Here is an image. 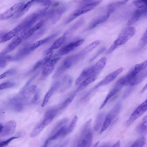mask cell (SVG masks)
Here are the masks:
<instances>
[{
	"label": "cell",
	"mask_w": 147,
	"mask_h": 147,
	"mask_svg": "<svg viewBox=\"0 0 147 147\" xmlns=\"http://www.w3.org/2000/svg\"><path fill=\"white\" fill-rule=\"evenodd\" d=\"M102 1L101 0L83 1L69 15L65 22L67 24L78 16L93 9Z\"/></svg>",
	"instance_id": "1"
},
{
	"label": "cell",
	"mask_w": 147,
	"mask_h": 147,
	"mask_svg": "<svg viewBox=\"0 0 147 147\" xmlns=\"http://www.w3.org/2000/svg\"><path fill=\"white\" fill-rule=\"evenodd\" d=\"M135 31V28L133 26H129L123 29L108 50L107 53H111L119 47L125 44L134 35Z\"/></svg>",
	"instance_id": "2"
},
{
	"label": "cell",
	"mask_w": 147,
	"mask_h": 147,
	"mask_svg": "<svg viewBox=\"0 0 147 147\" xmlns=\"http://www.w3.org/2000/svg\"><path fill=\"white\" fill-rule=\"evenodd\" d=\"M91 119L84 125L78 142L76 147H90L92 142L93 134L91 129Z\"/></svg>",
	"instance_id": "3"
},
{
	"label": "cell",
	"mask_w": 147,
	"mask_h": 147,
	"mask_svg": "<svg viewBox=\"0 0 147 147\" xmlns=\"http://www.w3.org/2000/svg\"><path fill=\"white\" fill-rule=\"evenodd\" d=\"M79 61V58L76 54L66 57L54 74L53 78H57Z\"/></svg>",
	"instance_id": "4"
},
{
	"label": "cell",
	"mask_w": 147,
	"mask_h": 147,
	"mask_svg": "<svg viewBox=\"0 0 147 147\" xmlns=\"http://www.w3.org/2000/svg\"><path fill=\"white\" fill-rule=\"evenodd\" d=\"M147 111V99L140 105L134 111L127 120L126 125L130 126Z\"/></svg>",
	"instance_id": "5"
},
{
	"label": "cell",
	"mask_w": 147,
	"mask_h": 147,
	"mask_svg": "<svg viewBox=\"0 0 147 147\" xmlns=\"http://www.w3.org/2000/svg\"><path fill=\"white\" fill-rule=\"evenodd\" d=\"M27 31L25 30L20 32L8 44L1 53L0 54L6 55L14 50L24 40Z\"/></svg>",
	"instance_id": "6"
},
{
	"label": "cell",
	"mask_w": 147,
	"mask_h": 147,
	"mask_svg": "<svg viewBox=\"0 0 147 147\" xmlns=\"http://www.w3.org/2000/svg\"><path fill=\"white\" fill-rule=\"evenodd\" d=\"M65 82V79L64 77L61 80L55 82L51 86L45 94L41 104L42 107H44L48 103L49 100L54 92L61 86H63Z\"/></svg>",
	"instance_id": "7"
},
{
	"label": "cell",
	"mask_w": 147,
	"mask_h": 147,
	"mask_svg": "<svg viewBox=\"0 0 147 147\" xmlns=\"http://www.w3.org/2000/svg\"><path fill=\"white\" fill-rule=\"evenodd\" d=\"M84 40V39H81L73 41L67 44L60 49L56 56H61L67 54L81 45Z\"/></svg>",
	"instance_id": "8"
},
{
	"label": "cell",
	"mask_w": 147,
	"mask_h": 147,
	"mask_svg": "<svg viewBox=\"0 0 147 147\" xmlns=\"http://www.w3.org/2000/svg\"><path fill=\"white\" fill-rule=\"evenodd\" d=\"M25 3V2H22L13 5L6 11L0 14V20H5L15 15Z\"/></svg>",
	"instance_id": "9"
},
{
	"label": "cell",
	"mask_w": 147,
	"mask_h": 147,
	"mask_svg": "<svg viewBox=\"0 0 147 147\" xmlns=\"http://www.w3.org/2000/svg\"><path fill=\"white\" fill-rule=\"evenodd\" d=\"M119 114L118 111L115 109L113 108L111 110L105 118L100 131V134L103 132L109 127Z\"/></svg>",
	"instance_id": "10"
},
{
	"label": "cell",
	"mask_w": 147,
	"mask_h": 147,
	"mask_svg": "<svg viewBox=\"0 0 147 147\" xmlns=\"http://www.w3.org/2000/svg\"><path fill=\"white\" fill-rule=\"evenodd\" d=\"M123 70V68L121 67L112 72L107 75L102 80L99 82L93 88L96 89L99 87L106 85L113 80Z\"/></svg>",
	"instance_id": "11"
},
{
	"label": "cell",
	"mask_w": 147,
	"mask_h": 147,
	"mask_svg": "<svg viewBox=\"0 0 147 147\" xmlns=\"http://www.w3.org/2000/svg\"><path fill=\"white\" fill-rule=\"evenodd\" d=\"M16 124V122L12 120L8 121L3 125L2 129L0 130L1 137H7L12 134L15 130Z\"/></svg>",
	"instance_id": "12"
},
{
	"label": "cell",
	"mask_w": 147,
	"mask_h": 147,
	"mask_svg": "<svg viewBox=\"0 0 147 147\" xmlns=\"http://www.w3.org/2000/svg\"><path fill=\"white\" fill-rule=\"evenodd\" d=\"M97 74L93 65L90 67L85 69L76 79L75 84L77 86L78 85L88 78L94 76H96Z\"/></svg>",
	"instance_id": "13"
},
{
	"label": "cell",
	"mask_w": 147,
	"mask_h": 147,
	"mask_svg": "<svg viewBox=\"0 0 147 147\" xmlns=\"http://www.w3.org/2000/svg\"><path fill=\"white\" fill-rule=\"evenodd\" d=\"M61 58V57H57L51 59L45 64L43 66L42 71V76L43 77L47 76L52 72L55 65Z\"/></svg>",
	"instance_id": "14"
},
{
	"label": "cell",
	"mask_w": 147,
	"mask_h": 147,
	"mask_svg": "<svg viewBox=\"0 0 147 147\" xmlns=\"http://www.w3.org/2000/svg\"><path fill=\"white\" fill-rule=\"evenodd\" d=\"M123 87V86L118 81H117L113 88L110 91L107 95L105 99L100 107L99 109H102L111 98L115 97V96H116L117 94L121 90Z\"/></svg>",
	"instance_id": "15"
},
{
	"label": "cell",
	"mask_w": 147,
	"mask_h": 147,
	"mask_svg": "<svg viewBox=\"0 0 147 147\" xmlns=\"http://www.w3.org/2000/svg\"><path fill=\"white\" fill-rule=\"evenodd\" d=\"M147 14V6L138 8L128 20L127 25L130 26L136 23L140 18Z\"/></svg>",
	"instance_id": "16"
},
{
	"label": "cell",
	"mask_w": 147,
	"mask_h": 147,
	"mask_svg": "<svg viewBox=\"0 0 147 147\" xmlns=\"http://www.w3.org/2000/svg\"><path fill=\"white\" fill-rule=\"evenodd\" d=\"M110 14L107 12L104 14L96 17L91 21L88 27V29H92L98 25L104 22L109 18Z\"/></svg>",
	"instance_id": "17"
},
{
	"label": "cell",
	"mask_w": 147,
	"mask_h": 147,
	"mask_svg": "<svg viewBox=\"0 0 147 147\" xmlns=\"http://www.w3.org/2000/svg\"><path fill=\"white\" fill-rule=\"evenodd\" d=\"M23 101L17 96L10 100L9 103V105L13 110L16 111L20 112L24 109Z\"/></svg>",
	"instance_id": "18"
},
{
	"label": "cell",
	"mask_w": 147,
	"mask_h": 147,
	"mask_svg": "<svg viewBox=\"0 0 147 147\" xmlns=\"http://www.w3.org/2000/svg\"><path fill=\"white\" fill-rule=\"evenodd\" d=\"M58 34L55 33L51 34L43 39L38 40L29 45V48L32 52L45 44L55 38Z\"/></svg>",
	"instance_id": "19"
},
{
	"label": "cell",
	"mask_w": 147,
	"mask_h": 147,
	"mask_svg": "<svg viewBox=\"0 0 147 147\" xmlns=\"http://www.w3.org/2000/svg\"><path fill=\"white\" fill-rule=\"evenodd\" d=\"M67 7L63 5L57 8L53 9V13L51 19L53 24L56 23L59 19L61 16L67 10Z\"/></svg>",
	"instance_id": "20"
},
{
	"label": "cell",
	"mask_w": 147,
	"mask_h": 147,
	"mask_svg": "<svg viewBox=\"0 0 147 147\" xmlns=\"http://www.w3.org/2000/svg\"><path fill=\"white\" fill-rule=\"evenodd\" d=\"M36 86L33 85L26 88L23 90L18 96L23 100L29 99L34 93Z\"/></svg>",
	"instance_id": "21"
},
{
	"label": "cell",
	"mask_w": 147,
	"mask_h": 147,
	"mask_svg": "<svg viewBox=\"0 0 147 147\" xmlns=\"http://www.w3.org/2000/svg\"><path fill=\"white\" fill-rule=\"evenodd\" d=\"M46 20V19H45L41 20L28 30L24 36V40L26 39L31 37L37 30L41 28L45 23Z\"/></svg>",
	"instance_id": "22"
},
{
	"label": "cell",
	"mask_w": 147,
	"mask_h": 147,
	"mask_svg": "<svg viewBox=\"0 0 147 147\" xmlns=\"http://www.w3.org/2000/svg\"><path fill=\"white\" fill-rule=\"evenodd\" d=\"M35 2V1H29L22 6L18 12L14 15L13 18L18 19L26 13L29 10L31 6Z\"/></svg>",
	"instance_id": "23"
},
{
	"label": "cell",
	"mask_w": 147,
	"mask_h": 147,
	"mask_svg": "<svg viewBox=\"0 0 147 147\" xmlns=\"http://www.w3.org/2000/svg\"><path fill=\"white\" fill-rule=\"evenodd\" d=\"M147 77V69L138 73L130 83L129 86H133L142 82Z\"/></svg>",
	"instance_id": "24"
},
{
	"label": "cell",
	"mask_w": 147,
	"mask_h": 147,
	"mask_svg": "<svg viewBox=\"0 0 147 147\" xmlns=\"http://www.w3.org/2000/svg\"><path fill=\"white\" fill-rule=\"evenodd\" d=\"M67 36L64 34L62 36L56 40L51 46L45 53L53 52V51L59 48L64 42Z\"/></svg>",
	"instance_id": "25"
},
{
	"label": "cell",
	"mask_w": 147,
	"mask_h": 147,
	"mask_svg": "<svg viewBox=\"0 0 147 147\" xmlns=\"http://www.w3.org/2000/svg\"><path fill=\"white\" fill-rule=\"evenodd\" d=\"M84 18H80L66 30L64 34L66 36L70 34H71L82 26L84 23Z\"/></svg>",
	"instance_id": "26"
},
{
	"label": "cell",
	"mask_w": 147,
	"mask_h": 147,
	"mask_svg": "<svg viewBox=\"0 0 147 147\" xmlns=\"http://www.w3.org/2000/svg\"><path fill=\"white\" fill-rule=\"evenodd\" d=\"M147 67V59L141 63L136 65L130 70L135 76L138 73L144 70Z\"/></svg>",
	"instance_id": "27"
},
{
	"label": "cell",
	"mask_w": 147,
	"mask_h": 147,
	"mask_svg": "<svg viewBox=\"0 0 147 147\" xmlns=\"http://www.w3.org/2000/svg\"><path fill=\"white\" fill-rule=\"evenodd\" d=\"M100 43V40H95L86 46L80 51V53L84 57L97 47Z\"/></svg>",
	"instance_id": "28"
},
{
	"label": "cell",
	"mask_w": 147,
	"mask_h": 147,
	"mask_svg": "<svg viewBox=\"0 0 147 147\" xmlns=\"http://www.w3.org/2000/svg\"><path fill=\"white\" fill-rule=\"evenodd\" d=\"M127 1V0H122L111 3L108 5L107 12L110 14L112 13L118 7L125 4Z\"/></svg>",
	"instance_id": "29"
},
{
	"label": "cell",
	"mask_w": 147,
	"mask_h": 147,
	"mask_svg": "<svg viewBox=\"0 0 147 147\" xmlns=\"http://www.w3.org/2000/svg\"><path fill=\"white\" fill-rule=\"evenodd\" d=\"M78 120V117L74 116L70 124L66 127L62 137L65 136L73 131L76 127Z\"/></svg>",
	"instance_id": "30"
},
{
	"label": "cell",
	"mask_w": 147,
	"mask_h": 147,
	"mask_svg": "<svg viewBox=\"0 0 147 147\" xmlns=\"http://www.w3.org/2000/svg\"><path fill=\"white\" fill-rule=\"evenodd\" d=\"M96 78V76H94L89 77L84 80L80 84L75 92H78L82 90L89 84L94 81Z\"/></svg>",
	"instance_id": "31"
},
{
	"label": "cell",
	"mask_w": 147,
	"mask_h": 147,
	"mask_svg": "<svg viewBox=\"0 0 147 147\" xmlns=\"http://www.w3.org/2000/svg\"><path fill=\"white\" fill-rule=\"evenodd\" d=\"M41 122L37 124L34 128L30 135V137L33 138L36 136L40 133L46 127Z\"/></svg>",
	"instance_id": "32"
},
{
	"label": "cell",
	"mask_w": 147,
	"mask_h": 147,
	"mask_svg": "<svg viewBox=\"0 0 147 147\" xmlns=\"http://www.w3.org/2000/svg\"><path fill=\"white\" fill-rule=\"evenodd\" d=\"M107 61L106 57H103L100 58L96 63L94 65V67L98 74L100 71L105 67Z\"/></svg>",
	"instance_id": "33"
},
{
	"label": "cell",
	"mask_w": 147,
	"mask_h": 147,
	"mask_svg": "<svg viewBox=\"0 0 147 147\" xmlns=\"http://www.w3.org/2000/svg\"><path fill=\"white\" fill-rule=\"evenodd\" d=\"M105 115L103 113H100L97 116L94 126V130L97 131L102 127L105 119Z\"/></svg>",
	"instance_id": "34"
},
{
	"label": "cell",
	"mask_w": 147,
	"mask_h": 147,
	"mask_svg": "<svg viewBox=\"0 0 147 147\" xmlns=\"http://www.w3.org/2000/svg\"><path fill=\"white\" fill-rule=\"evenodd\" d=\"M137 129L138 131L141 133L147 132V115L143 118L139 124Z\"/></svg>",
	"instance_id": "35"
},
{
	"label": "cell",
	"mask_w": 147,
	"mask_h": 147,
	"mask_svg": "<svg viewBox=\"0 0 147 147\" xmlns=\"http://www.w3.org/2000/svg\"><path fill=\"white\" fill-rule=\"evenodd\" d=\"M10 55L4 54H0V68H5L7 65L8 61H9Z\"/></svg>",
	"instance_id": "36"
},
{
	"label": "cell",
	"mask_w": 147,
	"mask_h": 147,
	"mask_svg": "<svg viewBox=\"0 0 147 147\" xmlns=\"http://www.w3.org/2000/svg\"><path fill=\"white\" fill-rule=\"evenodd\" d=\"M145 143V138L143 136H141L135 141L130 147H143Z\"/></svg>",
	"instance_id": "37"
},
{
	"label": "cell",
	"mask_w": 147,
	"mask_h": 147,
	"mask_svg": "<svg viewBox=\"0 0 147 147\" xmlns=\"http://www.w3.org/2000/svg\"><path fill=\"white\" fill-rule=\"evenodd\" d=\"M68 121V119L67 118H63L59 121L54 126L51 131V134H53L60 127L65 125Z\"/></svg>",
	"instance_id": "38"
},
{
	"label": "cell",
	"mask_w": 147,
	"mask_h": 147,
	"mask_svg": "<svg viewBox=\"0 0 147 147\" xmlns=\"http://www.w3.org/2000/svg\"><path fill=\"white\" fill-rule=\"evenodd\" d=\"M17 72V70L15 68H12L7 70L0 76V79L8 77L15 74Z\"/></svg>",
	"instance_id": "39"
},
{
	"label": "cell",
	"mask_w": 147,
	"mask_h": 147,
	"mask_svg": "<svg viewBox=\"0 0 147 147\" xmlns=\"http://www.w3.org/2000/svg\"><path fill=\"white\" fill-rule=\"evenodd\" d=\"M76 95L75 94H74L66 99L60 106V110H63L66 108L73 100Z\"/></svg>",
	"instance_id": "40"
},
{
	"label": "cell",
	"mask_w": 147,
	"mask_h": 147,
	"mask_svg": "<svg viewBox=\"0 0 147 147\" xmlns=\"http://www.w3.org/2000/svg\"><path fill=\"white\" fill-rule=\"evenodd\" d=\"M147 44V29L144 34L138 42L139 46L144 47Z\"/></svg>",
	"instance_id": "41"
},
{
	"label": "cell",
	"mask_w": 147,
	"mask_h": 147,
	"mask_svg": "<svg viewBox=\"0 0 147 147\" xmlns=\"http://www.w3.org/2000/svg\"><path fill=\"white\" fill-rule=\"evenodd\" d=\"M16 84L14 82H7L3 83L0 85V90L10 88L15 86Z\"/></svg>",
	"instance_id": "42"
},
{
	"label": "cell",
	"mask_w": 147,
	"mask_h": 147,
	"mask_svg": "<svg viewBox=\"0 0 147 147\" xmlns=\"http://www.w3.org/2000/svg\"><path fill=\"white\" fill-rule=\"evenodd\" d=\"M17 136H13L5 140L1 141L0 142V147H5L7 146L13 140L18 138Z\"/></svg>",
	"instance_id": "43"
},
{
	"label": "cell",
	"mask_w": 147,
	"mask_h": 147,
	"mask_svg": "<svg viewBox=\"0 0 147 147\" xmlns=\"http://www.w3.org/2000/svg\"><path fill=\"white\" fill-rule=\"evenodd\" d=\"M41 94L40 91L39 89L36 90L34 95L32 99L31 102L34 103L37 101L40 98Z\"/></svg>",
	"instance_id": "44"
},
{
	"label": "cell",
	"mask_w": 147,
	"mask_h": 147,
	"mask_svg": "<svg viewBox=\"0 0 147 147\" xmlns=\"http://www.w3.org/2000/svg\"><path fill=\"white\" fill-rule=\"evenodd\" d=\"M134 88L133 86H129L125 91L123 98H125L128 97L134 90Z\"/></svg>",
	"instance_id": "45"
},
{
	"label": "cell",
	"mask_w": 147,
	"mask_h": 147,
	"mask_svg": "<svg viewBox=\"0 0 147 147\" xmlns=\"http://www.w3.org/2000/svg\"><path fill=\"white\" fill-rule=\"evenodd\" d=\"M106 49V47H103L100 49L95 54L94 56L92 57L90 60V61L91 62L95 59L100 55Z\"/></svg>",
	"instance_id": "46"
},
{
	"label": "cell",
	"mask_w": 147,
	"mask_h": 147,
	"mask_svg": "<svg viewBox=\"0 0 147 147\" xmlns=\"http://www.w3.org/2000/svg\"><path fill=\"white\" fill-rule=\"evenodd\" d=\"M39 72H37L32 78H31L26 83L25 86H24L23 90L26 88L32 81L36 78Z\"/></svg>",
	"instance_id": "47"
},
{
	"label": "cell",
	"mask_w": 147,
	"mask_h": 147,
	"mask_svg": "<svg viewBox=\"0 0 147 147\" xmlns=\"http://www.w3.org/2000/svg\"><path fill=\"white\" fill-rule=\"evenodd\" d=\"M112 147H120V142L118 140Z\"/></svg>",
	"instance_id": "48"
},
{
	"label": "cell",
	"mask_w": 147,
	"mask_h": 147,
	"mask_svg": "<svg viewBox=\"0 0 147 147\" xmlns=\"http://www.w3.org/2000/svg\"><path fill=\"white\" fill-rule=\"evenodd\" d=\"M49 141L48 139H47L42 147H47Z\"/></svg>",
	"instance_id": "49"
},
{
	"label": "cell",
	"mask_w": 147,
	"mask_h": 147,
	"mask_svg": "<svg viewBox=\"0 0 147 147\" xmlns=\"http://www.w3.org/2000/svg\"><path fill=\"white\" fill-rule=\"evenodd\" d=\"M112 146L109 144H106L102 145L99 147H112Z\"/></svg>",
	"instance_id": "50"
},
{
	"label": "cell",
	"mask_w": 147,
	"mask_h": 147,
	"mask_svg": "<svg viewBox=\"0 0 147 147\" xmlns=\"http://www.w3.org/2000/svg\"><path fill=\"white\" fill-rule=\"evenodd\" d=\"M147 89V84L142 89L141 92L142 93L144 92Z\"/></svg>",
	"instance_id": "51"
}]
</instances>
